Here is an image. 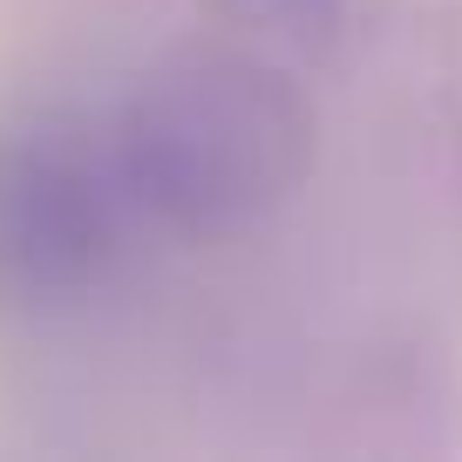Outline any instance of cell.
<instances>
[{
	"label": "cell",
	"mask_w": 462,
	"mask_h": 462,
	"mask_svg": "<svg viewBox=\"0 0 462 462\" xmlns=\"http://www.w3.org/2000/svg\"><path fill=\"white\" fill-rule=\"evenodd\" d=\"M102 143L130 217L184 245H225L300 198L319 116L279 55L217 34L150 61Z\"/></svg>",
	"instance_id": "6da1fadb"
},
{
	"label": "cell",
	"mask_w": 462,
	"mask_h": 462,
	"mask_svg": "<svg viewBox=\"0 0 462 462\" xmlns=\"http://www.w3.org/2000/svg\"><path fill=\"white\" fill-rule=\"evenodd\" d=\"M130 198L109 143L61 109L0 116V319L55 327L102 292Z\"/></svg>",
	"instance_id": "7a4b0ae2"
},
{
	"label": "cell",
	"mask_w": 462,
	"mask_h": 462,
	"mask_svg": "<svg viewBox=\"0 0 462 462\" xmlns=\"http://www.w3.org/2000/svg\"><path fill=\"white\" fill-rule=\"evenodd\" d=\"M204 14H211L217 34H231V42H252V48H265V55L292 61V55H313V48L333 42L340 0H204Z\"/></svg>",
	"instance_id": "3957f363"
}]
</instances>
